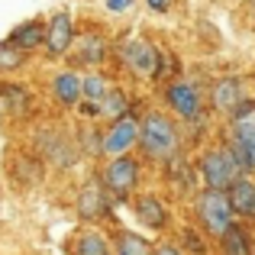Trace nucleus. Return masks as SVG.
<instances>
[{"label": "nucleus", "instance_id": "16", "mask_svg": "<svg viewBox=\"0 0 255 255\" xmlns=\"http://www.w3.org/2000/svg\"><path fill=\"white\" fill-rule=\"evenodd\" d=\"M10 42L19 45L23 52L39 49V45L45 42V26L42 23H23V26H16V29L10 32Z\"/></svg>", "mask_w": 255, "mask_h": 255}, {"label": "nucleus", "instance_id": "15", "mask_svg": "<svg viewBox=\"0 0 255 255\" xmlns=\"http://www.w3.org/2000/svg\"><path fill=\"white\" fill-rule=\"evenodd\" d=\"M113 255H152V243L139 233H117L113 236Z\"/></svg>", "mask_w": 255, "mask_h": 255}, {"label": "nucleus", "instance_id": "12", "mask_svg": "<svg viewBox=\"0 0 255 255\" xmlns=\"http://www.w3.org/2000/svg\"><path fill=\"white\" fill-rule=\"evenodd\" d=\"M136 217H139V223L145 226V230H152V233H158V230H165L168 226V210H165V204L158 197H152V194H142V197H136Z\"/></svg>", "mask_w": 255, "mask_h": 255}, {"label": "nucleus", "instance_id": "11", "mask_svg": "<svg viewBox=\"0 0 255 255\" xmlns=\"http://www.w3.org/2000/svg\"><path fill=\"white\" fill-rule=\"evenodd\" d=\"M226 197H230V207H233L236 217L255 220V181H249V178L239 174V178L226 187Z\"/></svg>", "mask_w": 255, "mask_h": 255}, {"label": "nucleus", "instance_id": "23", "mask_svg": "<svg viewBox=\"0 0 255 255\" xmlns=\"http://www.w3.org/2000/svg\"><path fill=\"white\" fill-rule=\"evenodd\" d=\"M152 255H184L178 249V246H155V249H152Z\"/></svg>", "mask_w": 255, "mask_h": 255}, {"label": "nucleus", "instance_id": "18", "mask_svg": "<svg viewBox=\"0 0 255 255\" xmlns=\"http://www.w3.org/2000/svg\"><path fill=\"white\" fill-rule=\"evenodd\" d=\"M107 91H110V84H107V78L97 75V71L81 78V100H87V104H97L100 107V100L107 97Z\"/></svg>", "mask_w": 255, "mask_h": 255}, {"label": "nucleus", "instance_id": "6", "mask_svg": "<svg viewBox=\"0 0 255 255\" xmlns=\"http://www.w3.org/2000/svg\"><path fill=\"white\" fill-rule=\"evenodd\" d=\"M78 217L84 220V223H100L104 217H110V191L104 187V181L100 178H91L81 184V191H78Z\"/></svg>", "mask_w": 255, "mask_h": 255}, {"label": "nucleus", "instance_id": "9", "mask_svg": "<svg viewBox=\"0 0 255 255\" xmlns=\"http://www.w3.org/2000/svg\"><path fill=\"white\" fill-rule=\"evenodd\" d=\"M71 42H75V19L68 16V13H55V16L49 19V26H45V49H49L52 58H62L68 55Z\"/></svg>", "mask_w": 255, "mask_h": 255}, {"label": "nucleus", "instance_id": "19", "mask_svg": "<svg viewBox=\"0 0 255 255\" xmlns=\"http://www.w3.org/2000/svg\"><path fill=\"white\" fill-rule=\"evenodd\" d=\"M75 255H113V249L100 233H81L75 243Z\"/></svg>", "mask_w": 255, "mask_h": 255}, {"label": "nucleus", "instance_id": "14", "mask_svg": "<svg viewBox=\"0 0 255 255\" xmlns=\"http://www.w3.org/2000/svg\"><path fill=\"white\" fill-rule=\"evenodd\" d=\"M52 94L62 107H78L81 104V75L78 71H62V75L52 81Z\"/></svg>", "mask_w": 255, "mask_h": 255}, {"label": "nucleus", "instance_id": "24", "mask_svg": "<svg viewBox=\"0 0 255 255\" xmlns=\"http://www.w3.org/2000/svg\"><path fill=\"white\" fill-rule=\"evenodd\" d=\"M149 3V10H155V13H165L171 6V0H145Z\"/></svg>", "mask_w": 255, "mask_h": 255}, {"label": "nucleus", "instance_id": "10", "mask_svg": "<svg viewBox=\"0 0 255 255\" xmlns=\"http://www.w3.org/2000/svg\"><path fill=\"white\" fill-rule=\"evenodd\" d=\"M239 104H243V84H239V78H220L210 91V107L217 113L233 117V110H236Z\"/></svg>", "mask_w": 255, "mask_h": 255}, {"label": "nucleus", "instance_id": "3", "mask_svg": "<svg viewBox=\"0 0 255 255\" xmlns=\"http://www.w3.org/2000/svg\"><path fill=\"white\" fill-rule=\"evenodd\" d=\"M200 174H204V184L213 191H226L233 181L243 174V165L236 162L230 149H210L200 158Z\"/></svg>", "mask_w": 255, "mask_h": 255}, {"label": "nucleus", "instance_id": "22", "mask_svg": "<svg viewBox=\"0 0 255 255\" xmlns=\"http://www.w3.org/2000/svg\"><path fill=\"white\" fill-rule=\"evenodd\" d=\"M132 6V0H107V10L110 13H123V10H129Z\"/></svg>", "mask_w": 255, "mask_h": 255}, {"label": "nucleus", "instance_id": "21", "mask_svg": "<svg viewBox=\"0 0 255 255\" xmlns=\"http://www.w3.org/2000/svg\"><path fill=\"white\" fill-rule=\"evenodd\" d=\"M23 62H26V52L19 45H13L10 39L0 42V71H16L23 68Z\"/></svg>", "mask_w": 255, "mask_h": 255}, {"label": "nucleus", "instance_id": "2", "mask_svg": "<svg viewBox=\"0 0 255 255\" xmlns=\"http://www.w3.org/2000/svg\"><path fill=\"white\" fill-rule=\"evenodd\" d=\"M194 213H197L200 226H204L207 236L220 239L226 233V226L233 223V207H230V197H226V191H213V187H207L204 194H197V200H194Z\"/></svg>", "mask_w": 255, "mask_h": 255}, {"label": "nucleus", "instance_id": "8", "mask_svg": "<svg viewBox=\"0 0 255 255\" xmlns=\"http://www.w3.org/2000/svg\"><path fill=\"white\" fill-rule=\"evenodd\" d=\"M136 139H139V120L123 113V117L110 120V129L100 139V152L104 155H123V152H129L136 145Z\"/></svg>", "mask_w": 255, "mask_h": 255}, {"label": "nucleus", "instance_id": "17", "mask_svg": "<svg viewBox=\"0 0 255 255\" xmlns=\"http://www.w3.org/2000/svg\"><path fill=\"white\" fill-rule=\"evenodd\" d=\"M220 246H223V255H252V243H249V233L243 226L230 223L226 233L220 236Z\"/></svg>", "mask_w": 255, "mask_h": 255}, {"label": "nucleus", "instance_id": "13", "mask_svg": "<svg viewBox=\"0 0 255 255\" xmlns=\"http://www.w3.org/2000/svg\"><path fill=\"white\" fill-rule=\"evenodd\" d=\"M75 62L78 65H100L107 58V39L100 32H84L75 36Z\"/></svg>", "mask_w": 255, "mask_h": 255}, {"label": "nucleus", "instance_id": "4", "mask_svg": "<svg viewBox=\"0 0 255 255\" xmlns=\"http://www.w3.org/2000/svg\"><path fill=\"white\" fill-rule=\"evenodd\" d=\"M136 184H139V162L132 155H126V152L113 155L110 165L104 168V187L117 200H126V197H132Z\"/></svg>", "mask_w": 255, "mask_h": 255}, {"label": "nucleus", "instance_id": "20", "mask_svg": "<svg viewBox=\"0 0 255 255\" xmlns=\"http://www.w3.org/2000/svg\"><path fill=\"white\" fill-rule=\"evenodd\" d=\"M129 110V97H126L123 91H107V97L100 100V117H107V120H117V117H123V113Z\"/></svg>", "mask_w": 255, "mask_h": 255}, {"label": "nucleus", "instance_id": "1", "mask_svg": "<svg viewBox=\"0 0 255 255\" xmlns=\"http://www.w3.org/2000/svg\"><path fill=\"white\" fill-rule=\"evenodd\" d=\"M136 145L149 162H168V158H174L181 152V129H178V123H174V117L149 110L139 120Z\"/></svg>", "mask_w": 255, "mask_h": 255}, {"label": "nucleus", "instance_id": "7", "mask_svg": "<svg viewBox=\"0 0 255 255\" xmlns=\"http://www.w3.org/2000/svg\"><path fill=\"white\" fill-rule=\"evenodd\" d=\"M165 104L171 107L178 120H194L197 113H204V97H200L197 84L191 81H171L165 87Z\"/></svg>", "mask_w": 255, "mask_h": 255}, {"label": "nucleus", "instance_id": "5", "mask_svg": "<svg viewBox=\"0 0 255 255\" xmlns=\"http://www.w3.org/2000/svg\"><path fill=\"white\" fill-rule=\"evenodd\" d=\"M123 62L139 81H155V78L162 75V52L152 42H145V39H136V42L126 45Z\"/></svg>", "mask_w": 255, "mask_h": 255}]
</instances>
